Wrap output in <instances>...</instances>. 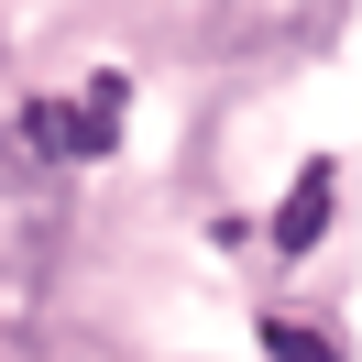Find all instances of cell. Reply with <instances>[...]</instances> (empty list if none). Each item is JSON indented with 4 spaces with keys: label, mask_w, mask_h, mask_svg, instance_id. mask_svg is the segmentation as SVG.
Returning <instances> with one entry per match:
<instances>
[{
    "label": "cell",
    "mask_w": 362,
    "mask_h": 362,
    "mask_svg": "<svg viewBox=\"0 0 362 362\" xmlns=\"http://www.w3.org/2000/svg\"><path fill=\"white\" fill-rule=\"evenodd\" d=\"M329 187H340V165H308V176H296V198L274 209V242H286V252H308L318 230H329Z\"/></svg>",
    "instance_id": "cell-1"
},
{
    "label": "cell",
    "mask_w": 362,
    "mask_h": 362,
    "mask_svg": "<svg viewBox=\"0 0 362 362\" xmlns=\"http://www.w3.org/2000/svg\"><path fill=\"white\" fill-rule=\"evenodd\" d=\"M264 351H274V362H340L329 340H318V329H296V318H264Z\"/></svg>",
    "instance_id": "cell-2"
}]
</instances>
